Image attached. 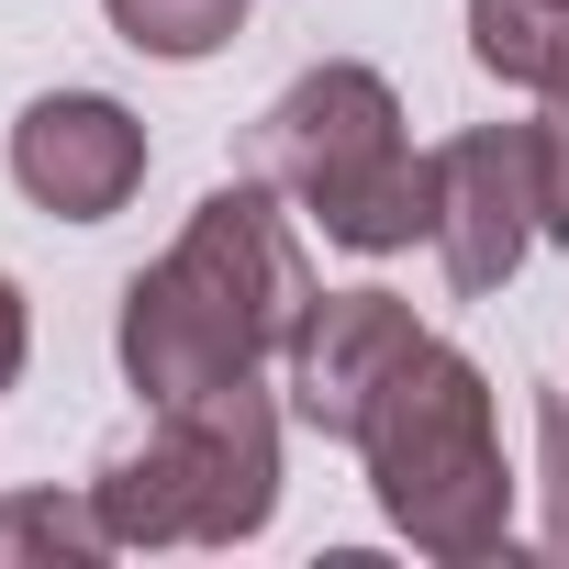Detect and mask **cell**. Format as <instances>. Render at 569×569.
I'll return each instance as SVG.
<instances>
[{
	"mask_svg": "<svg viewBox=\"0 0 569 569\" xmlns=\"http://www.w3.org/2000/svg\"><path fill=\"white\" fill-rule=\"evenodd\" d=\"M90 502L112 547H246L279 513V402L257 391V369L157 402V436L101 458Z\"/></svg>",
	"mask_w": 569,
	"mask_h": 569,
	"instance_id": "277c9868",
	"label": "cell"
},
{
	"mask_svg": "<svg viewBox=\"0 0 569 569\" xmlns=\"http://www.w3.org/2000/svg\"><path fill=\"white\" fill-rule=\"evenodd\" d=\"M112 525L90 491H0V558H101Z\"/></svg>",
	"mask_w": 569,
	"mask_h": 569,
	"instance_id": "30bf717a",
	"label": "cell"
},
{
	"mask_svg": "<svg viewBox=\"0 0 569 569\" xmlns=\"http://www.w3.org/2000/svg\"><path fill=\"white\" fill-rule=\"evenodd\" d=\"M425 347H436V336L413 325L402 291H325V302L302 313V336H291V413H302L313 436L358 447L369 413H380V391H391Z\"/></svg>",
	"mask_w": 569,
	"mask_h": 569,
	"instance_id": "8992f818",
	"label": "cell"
},
{
	"mask_svg": "<svg viewBox=\"0 0 569 569\" xmlns=\"http://www.w3.org/2000/svg\"><path fill=\"white\" fill-rule=\"evenodd\" d=\"M536 246V157L525 123H469L436 146V257H447V291L491 302L502 279Z\"/></svg>",
	"mask_w": 569,
	"mask_h": 569,
	"instance_id": "5b68a950",
	"label": "cell"
},
{
	"mask_svg": "<svg viewBox=\"0 0 569 569\" xmlns=\"http://www.w3.org/2000/svg\"><path fill=\"white\" fill-rule=\"evenodd\" d=\"M525 157H536V234L569 246V90H547V112L525 123Z\"/></svg>",
	"mask_w": 569,
	"mask_h": 569,
	"instance_id": "8fae6325",
	"label": "cell"
},
{
	"mask_svg": "<svg viewBox=\"0 0 569 569\" xmlns=\"http://www.w3.org/2000/svg\"><path fill=\"white\" fill-rule=\"evenodd\" d=\"M257 179L302 201L347 257H402L413 234H436V157H413L391 79L358 57L302 68L257 112Z\"/></svg>",
	"mask_w": 569,
	"mask_h": 569,
	"instance_id": "7a4b0ae2",
	"label": "cell"
},
{
	"mask_svg": "<svg viewBox=\"0 0 569 569\" xmlns=\"http://www.w3.org/2000/svg\"><path fill=\"white\" fill-rule=\"evenodd\" d=\"M313 302L325 291H313V257H302L291 212H279V190L268 179H223L179 223V246L123 279L112 347H123V380L146 402H190L212 380H246L268 358H291Z\"/></svg>",
	"mask_w": 569,
	"mask_h": 569,
	"instance_id": "6da1fadb",
	"label": "cell"
},
{
	"mask_svg": "<svg viewBox=\"0 0 569 569\" xmlns=\"http://www.w3.org/2000/svg\"><path fill=\"white\" fill-rule=\"evenodd\" d=\"M12 179L34 212L57 223H101L146 190V123L112 101V90H46L23 123H12Z\"/></svg>",
	"mask_w": 569,
	"mask_h": 569,
	"instance_id": "52a82bcc",
	"label": "cell"
},
{
	"mask_svg": "<svg viewBox=\"0 0 569 569\" xmlns=\"http://www.w3.org/2000/svg\"><path fill=\"white\" fill-rule=\"evenodd\" d=\"M23 358H34V313H23V291L0 279V391L23 380Z\"/></svg>",
	"mask_w": 569,
	"mask_h": 569,
	"instance_id": "4fadbf2b",
	"label": "cell"
},
{
	"mask_svg": "<svg viewBox=\"0 0 569 569\" xmlns=\"http://www.w3.org/2000/svg\"><path fill=\"white\" fill-rule=\"evenodd\" d=\"M536 491H547L536 547L569 569V391H536Z\"/></svg>",
	"mask_w": 569,
	"mask_h": 569,
	"instance_id": "7c38bea8",
	"label": "cell"
},
{
	"mask_svg": "<svg viewBox=\"0 0 569 569\" xmlns=\"http://www.w3.org/2000/svg\"><path fill=\"white\" fill-rule=\"evenodd\" d=\"M358 458H369V491H380L391 536H413L436 569H480V558L513 547V469H502V436H491L480 358L425 347L380 391Z\"/></svg>",
	"mask_w": 569,
	"mask_h": 569,
	"instance_id": "3957f363",
	"label": "cell"
},
{
	"mask_svg": "<svg viewBox=\"0 0 569 569\" xmlns=\"http://www.w3.org/2000/svg\"><path fill=\"white\" fill-rule=\"evenodd\" d=\"M101 12H112V34H123L134 57H168V68H190V57L234 46L246 0H101Z\"/></svg>",
	"mask_w": 569,
	"mask_h": 569,
	"instance_id": "9c48e42d",
	"label": "cell"
},
{
	"mask_svg": "<svg viewBox=\"0 0 569 569\" xmlns=\"http://www.w3.org/2000/svg\"><path fill=\"white\" fill-rule=\"evenodd\" d=\"M469 57L513 90H569V0H469Z\"/></svg>",
	"mask_w": 569,
	"mask_h": 569,
	"instance_id": "ba28073f",
	"label": "cell"
}]
</instances>
